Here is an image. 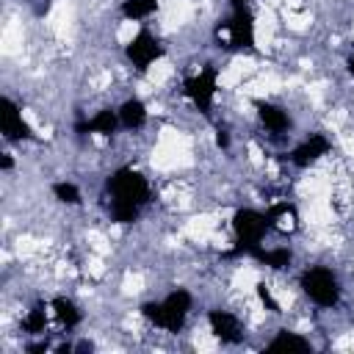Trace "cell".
<instances>
[{
  "instance_id": "d6986e66",
  "label": "cell",
  "mask_w": 354,
  "mask_h": 354,
  "mask_svg": "<svg viewBox=\"0 0 354 354\" xmlns=\"http://www.w3.org/2000/svg\"><path fill=\"white\" fill-rule=\"evenodd\" d=\"M44 329H47V313H44V304H36V307H30L25 313L22 332H28V335H44Z\"/></svg>"
},
{
  "instance_id": "30bf717a",
  "label": "cell",
  "mask_w": 354,
  "mask_h": 354,
  "mask_svg": "<svg viewBox=\"0 0 354 354\" xmlns=\"http://www.w3.org/2000/svg\"><path fill=\"white\" fill-rule=\"evenodd\" d=\"M332 149V141L324 136V133H313L310 138H304L301 144H296L288 155V160L296 166V169H310L315 160H321L326 152Z\"/></svg>"
},
{
  "instance_id": "5b68a950",
  "label": "cell",
  "mask_w": 354,
  "mask_h": 354,
  "mask_svg": "<svg viewBox=\"0 0 354 354\" xmlns=\"http://www.w3.org/2000/svg\"><path fill=\"white\" fill-rule=\"evenodd\" d=\"M216 91H218V69L213 64H205L202 69H196L194 75H188L183 80V94L191 100V105L210 119L213 116V102H216Z\"/></svg>"
},
{
  "instance_id": "2e32d148",
  "label": "cell",
  "mask_w": 354,
  "mask_h": 354,
  "mask_svg": "<svg viewBox=\"0 0 354 354\" xmlns=\"http://www.w3.org/2000/svg\"><path fill=\"white\" fill-rule=\"evenodd\" d=\"M310 348H313L310 340L290 329H279L274 335V340L266 343V351H310Z\"/></svg>"
},
{
  "instance_id": "7a4b0ae2",
  "label": "cell",
  "mask_w": 354,
  "mask_h": 354,
  "mask_svg": "<svg viewBox=\"0 0 354 354\" xmlns=\"http://www.w3.org/2000/svg\"><path fill=\"white\" fill-rule=\"evenodd\" d=\"M191 307H194V296H191L185 288H174V290H169L163 299H149V301H144V304H141V315H144L152 326H158V329H163V332H180V329L185 326V321H188Z\"/></svg>"
},
{
  "instance_id": "9c48e42d",
  "label": "cell",
  "mask_w": 354,
  "mask_h": 354,
  "mask_svg": "<svg viewBox=\"0 0 354 354\" xmlns=\"http://www.w3.org/2000/svg\"><path fill=\"white\" fill-rule=\"evenodd\" d=\"M207 326L213 332L216 340L227 343V346H235L243 340V326H241V318L230 310H221V307H213L207 310Z\"/></svg>"
},
{
  "instance_id": "277c9868",
  "label": "cell",
  "mask_w": 354,
  "mask_h": 354,
  "mask_svg": "<svg viewBox=\"0 0 354 354\" xmlns=\"http://www.w3.org/2000/svg\"><path fill=\"white\" fill-rule=\"evenodd\" d=\"M299 288L301 293L321 310H332L340 304V296H343V288H340V279L332 268L326 266H310L301 271L299 277Z\"/></svg>"
},
{
  "instance_id": "8992f818",
  "label": "cell",
  "mask_w": 354,
  "mask_h": 354,
  "mask_svg": "<svg viewBox=\"0 0 354 354\" xmlns=\"http://www.w3.org/2000/svg\"><path fill=\"white\" fill-rule=\"evenodd\" d=\"M166 55V47L163 41L149 30V28H141L127 44H124V58L138 69V72H147L155 61H160Z\"/></svg>"
},
{
  "instance_id": "3957f363",
  "label": "cell",
  "mask_w": 354,
  "mask_h": 354,
  "mask_svg": "<svg viewBox=\"0 0 354 354\" xmlns=\"http://www.w3.org/2000/svg\"><path fill=\"white\" fill-rule=\"evenodd\" d=\"M271 232L268 213H260L254 207H238L232 213V249L224 252V257H249L257 246H263V238Z\"/></svg>"
},
{
  "instance_id": "7c38bea8",
  "label": "cell",
  "mask_w": 354,
  "mask_h": 354,
  "mask_svg": "<svg viewBox=\"0 0 354 354\" xmlns=\"http://www.w3.org/2000/svg\"><path fill=\"white\" fill-rule=\"evenodd\" d=\"M254 108H257V116H260V122H263V127L268 133L282 136V133L290 130V116H288V111L282 105H274V102H263L260 100V102H254Z\"/></svg>"
},
{
  "instance_id": "e0dca14e",
  "label": "cell",
  "mask_w": 354,
  "mask_h": 354,
  "mask_svg": "<svg viewBox=\"0 0 354 354\" xmlns=\"http://www.w3.org/2000/svg\"><path fill=\"white\" fill-rule=\"evenodd\" d=\"M268 221H271V230H279V232H293L299 227V213H296V205L290 202H282V205H274L268 210Z\"/></svg>"
},
{
  "instance_id": "cb8c5ba5",
  "label": "cell",
  "mask_w": 354,
  "mask_h": 354,
  "mask_svg": "<svg viewBox=\"0 0 354 354\" xmlns=\"http://www.w3.org/2000/svg\"><path fill=\"white\" fill-rule=\"evenodd\" d=\"M252 0H230V11H238V8H249Z\"/></svg>"
},
{
  "instance_id": "9a60e30c",
  "label": "cell",
  "mask_w": 354,
  "mask_h": 354,
  "mask_svg": "<svg viewBox=\"0 0 354 354\" xmlns=\"http://www.w3.org/2000/svg\"><path fill=\"white\" fill-rule=\"evenodd\" d=\"M50 307H53V315H55V321L69 332V329H75L80 321H83V313H80V307L72 301V299H66V296H55L53 301H50Z\"/></svg>"
},
{
  "instance_id": "603a6c76",
  "label": "cell",
  "mask_w": 354,
  "mask_h": 354,
  "mask_svg": "<svg viewBox=\"0 0 354 354\" xmlns=\"http://www.w3.org/2000/svg\"><path fill=\"white\" fill-rule=\"evenodd\" d=\"M14 169V158L8 155V152H3V158H0V171H11Z\"/></svg>"
},
{
  "instance_id": "ac0fdd59",
  "label": "cell",
  "mask_w": 354,
  "mask_h": 354,
  "mask_svg": "<svg viewBox=\"0 0 354 354\" xmlns=\"http://www.w3.org/2000/svg\"><path fill=\"white\" fill-rule=\"evenodd\" d=\"M158 11V0H122L119 14L130 22H141Z\"/></svg>"
},
{
  "instance_id": "7402d4cb",
  "label": "cell",
  "mask_w": 354,
  "mask_h": 354,
  "mask_svg": "<svg viewBox=\"0 0 354 354\" xmlns=\"http://www.w3.org/2000/svg\"><path fill=\"white\" fill-rule=\"evenodd\" d=\"M216 144H218L221 149H230V133H227V130H218V133H216Z\"/></svg>"
},
{
  "instance_id": "6da1fadb",
  "label": "cell",
  "mask_w": 354,
  "mask_h": 354,
  "mask_svg": "<svg viewBox=\"0 0 354 354\" xmlns=\"http://www.w3.org/2000/svg\"><path fill=\"white\" fill-rule=\"evenodd\" d=\"M105 196H108V218L113 224H133L152 199V188L138 169L119 166L105 177Z\"/></svg>"
},
{
  "instance_id": "52a82bcc",
  "label": "cell",
  "mask_w": 354,
  "mask_h": 354,
  "mask_svg": "<svg viewBox=\"0 0 354 354\" xmlns=\"http://www.w3.org/2000/svg\"><path fill=\"white\" fill-rule=\"evenodd\" d=\"M224 30H227V50H238V53H254V17H252V8H238V11H230L227 22H224Z\"/></svg>"
},
{
  "instance_id": "44dd1931",
  "label": "cell",
  "mask_w": 354,
  "mask_h": 354,
  "mask_svg": "<svg viewBox=\"0 0 354 354\" xmlns=\"http://www.w3.org/2000/svg\"><path fill=\"white\" fill-rule=\"evenodd\" d=\"M257 299H260V304H263L266 310L279 313V304H277V299L271 296V290H268V285H266V282H257Z\"/></svg>"
},
{
  "instance_id": "4fadbf2b",
  "label": "cell",
  "mask_w": 354,
  "mask_h": 354,
  "mask_svg": "<svg viewBox=\"0 0 354 354\" xmlns=\"http://www.w3.org/2000/svg\"><path fill=\"white\" fill-rule=\"evenodd\" d=\"M116 111H119V122H122L124 130H141L147 124V119H149L147 105L138 97H127Z\"/></svg>"
},
{
  "instance_id": "5bb4252c",
  "label": "cell",
  "mask_w": 354,
  "mask_h": 354,
  "mask_svg": "<svg viewBox=\"0 0 354 354\" xmlns=\"http://www.w3.org/2000/svg\"><path fill=\"white\" fill-rule=\"evenodd\" d=\"M249 257H252V260H257L260 266L274 268V271H285V268L293 263V252H290V246H274V249L257 246Z\"/></svg>"
},
{
  "instance_id": "8fae6325",
  "label": "cell",
  "mask_w": 354,
  "mask_h": 354,
  "mask_svg": "<svg viewBox=\"0 0 354 354\" xmlns=\"http://www.w3.org/2000/svg\"><path fill=\"white\" fill-rule=\"evenodd\" d=\"M119 127H122L119 111H116V108H102V111H97L91 119L77 122V124H75V133H80V136H113Z\"/></svg>"
},
{
  "instance_id": "ba28073f",
  "label": "cell",
  "mask_w": 354,
  "mask_h": 354,
  "mask_svg": "<svg viewBox=\"0 0 354 354\" xmlns=\"http://www.w3.org/2000/svg\"><path fill=\"white\" fill-rule=\"evenodd\" d=\"M0 133L6 141H33V127L25 122L22 108L11 97H0Z\"/></svg>"
},
{
  "instance_id": "ffe728a7",
  "label": "cell",
  "mask_w": 354,
  "mask_h": 354,
  "mask_svg": "<svg viewBox=\"0 0 354 354\" xmlns=\"http://www.w3.org/2000/svg\"><path fill=\"white\" fill-rule=\"evenodd\" d=\"M50 191H53V196H55L61 205H80V202H83L80 188H77L75 183H69V180H58V183H53Z\"/></svg>"
},
{
  "instance_id": "d4e9b609",
  "label": "cell",
  "mask_w": 354,
  "mask_h": 354,
  "mask_svg": "<svg viewBox=\"0 0 354 354\" xmlns=\"http://www.w3.org/2000/svg\"><path fill=\"white\" fill-rule=\"evenodd\" d=\"M346 66H348V72L354 75V53H351V58H348V64H346Z\"/></svg>"
}]
</instances>
